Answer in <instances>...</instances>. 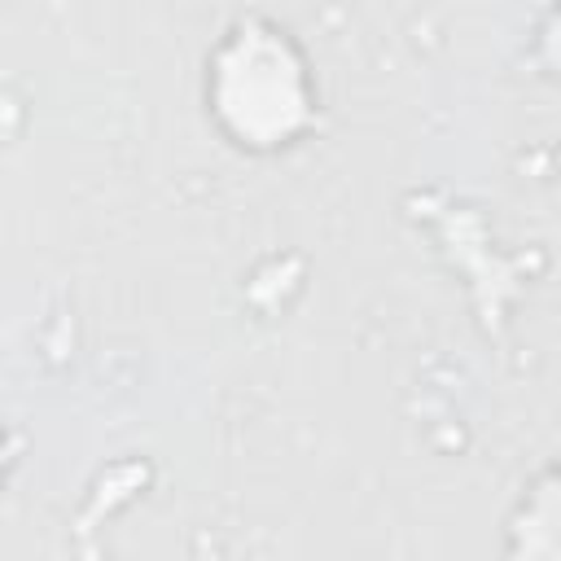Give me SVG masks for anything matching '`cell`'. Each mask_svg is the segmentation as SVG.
Segmentation results:
<instances>
[{
  "mask_svg": "<svg viewBox=\"0 0 561 561\" xmlns=\"http://www.w3.org/2000/svg\"><path fill=\"white\" fill-rule=\"evenodd\" d=\"M206 114L245 153H276L316 131L320 92L294 35L267 18L232 22L206 61Z\"/></svg>",
  "mask_w": 561,
  "mask_h": 561,
  "instance_id": "cell-1",
  "label": "cell"
},
{
  "mask_svg": "<svg viewBox=\"0 0 561 561\" xmlns=\"http://www.w3.org/2000/svg\"><path fill=\"white\" fill-rule=\"evenodd\" d=\"M500 548L513 561H561V456L522 486L504 513Z\"/></svg>",
  "mask_w": 561,
  "mask_h": 561,
  "instance_id": "cell-2",
  "label": "cell"
}]
</instances>
